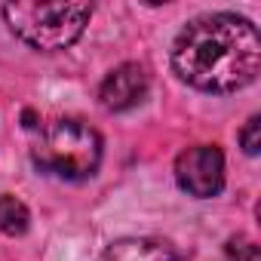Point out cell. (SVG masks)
<instances>
[{
  "label": "cell",
  "mask_w": 261,
  "mask_h": 261,
  "mask_svg": "<svg viewBox=\"0 0 261 261\" xmlns=\"http://www.w3.org/2000/svg\"><path fill=\"white\" fill-rule=\"evenodd\" d=\"M98 261H185L169 243L148 240V237H126L111 243Z\"/></svg>",
  "instance_id": "8992f818"
},
{
  "label": "cell",
  "mask_w": 261,
  "mask_h": 261,
  "mask_svg": "<svg viewBox=\"0 0 261 261\" xmlns=\"http://www.w3.org/2000/svg\"><path fill=\"white\" fill-rule=\"evenodd\" d=\"M175 181L185 194L209 200L224 188V154L215 145H194L175 160Z\"/></svg>",
  "instance_id": "277c9868"
},
{
  "label": "cell",
  "mask_w": 261,
  "mask_h": 261,
  "mask_svg": "<svg viewBox=\"0 0 261 261\" xmlns=\"http://www.w3.org/2000/svg\"><path fill=\"white\" fill-rule=\"evenodd\" d=\"M224 261H261V252H258V243L246 233H237L227 240L224 246Z\"/></svg>",
  "instance_id": "ba28073f"
},
{
  "label": "cell",
  "mask_w": 261,
  "mask_h": 261,
  "mask_svg": "<svg viewBox=\"0 0 261 261\" xmlns=\"http://www.w3.org/2000/svg\"><path fill=\"white\" fill-rule=\"evenodd\" d=\"M148 86H151V77L148 71L139 65V62H126L120 68H114L101 86H98V101L108 108V111H129L145 101L148 95Z\"/></svg>",
  "instance_id": "5b68a950"
},
{
  "label": "cell",
  "mask_w": 261,
  "mask_h": 261,
  "mask_svg": "<svg viewBox=\"0 0 261 261\" xmlns=\"http://www.w3.org/2000/svg\"><path fill=\"white\" fill-rule=\"evenodd\" d=\"M34 163L56 178L65 181H86L98 172L101 163V136L77 117H65L49 123L37 145L31 148Z\"/></svg>",
  "instance_id": "7a4b0ae2"
},
{
  "label": "cell",
  "mask_w": 261,
  "mask_h": 261,
  "mask_svg": "<svg viewBox=\"0 0 261 261\" xmlns=\"http://www.w3.org/2000/svg\"><path fill=\"white\" fill-rule=\"evenodd\" d=\"M28 224H31L28 206L13 194H0V230L10 237H22L28 230Z\"/></svg>",
  "instance_id": "52a82bcc"
},
{
  "label": "cell",
  "mask_w": 261,
  "mask_h": 261,
  "mask_svg": "<svg viewBox=\"0 0 261 261\" xmlns=\"http://www.w3.org/2000/svg\"><path fill=\"white\" fill-rule=\"evenodd\" d=\"M89 4H7L4 19L10 31L40 53L68 49L89 25Z\"/></svg>",
  "instance_id": "3957f363"
},
{
  "label": "cell",
  "mask_w": 261,
  "mask_h": 261,
  "mask_svg": "<svg viewBox=\"0 0 261 261\" xmlns=\"http://www.w3.org/2000/svg\"><path fill=\"white\" fill-rule=\"evenodd\" d=\"M172 68L203 92L246 89L261 71L258 28L237 13H206L175 37Z\"/></svg>",
  "instance_id": "6da1fadb"
},
{
  "label": "cell",
  "mask_w": 261,
  "mask_h": 261,
  "mask_svg": "<svg viewBox=\"0 0 261 261\" xmlns=\"http://www.w3.org/2000/svg\"><path fill=\"white\" fill-rule=\"evenodd\" d=\"M240 145H243V151H246L249 157L258 154V148H261V117H258V114L249 117L246 126L240 129Z\"/></svg>",
  "instance_id": "9c48e42d"
}]
</instances>
